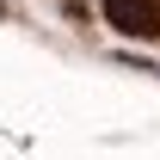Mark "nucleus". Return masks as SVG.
<instances>
[{
    "label": "nucleus",
    "mask_w": 160,
    "mask_h": 160,
    "mask_svg": "<svg viewBox=\"0 0 160 160\" xmlns=\"http://www.w3.org/2000/svg\"><path fill=\"white\" fill-rule=\"evenodd\" d=\"M105 19L123 37H160V0H105Z\"/></svg>",
    "instance_id": "f257e3e1"
}]
</instances>
